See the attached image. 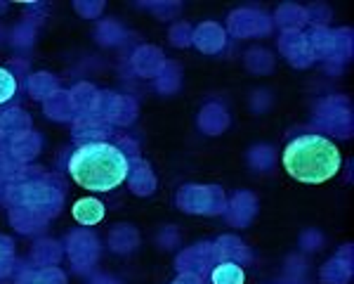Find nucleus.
Returning a JSON list of instances; mask_svg holds the SVG:
<instances>
[{
	"label": "nucleus",
	"instance_id": "4",
	"mask_svg": "<svg viewBox=\"0 0 354 284\" xmlns=\"http://www.w3.org/2000/svg\"><path fill=\"white\" fill-rule=\"evenodd\" d=\"M210 282L213 284H243L245 272L241 265H236V263H220L213 268Z\"/></svg>",
	"mask_w": 354,
	"mask_h": 284
},
{
	"label": "nucleus",
	"instance_id": "5",
	"mask_svg": "<svg viewBox=\"0 0 354 284\" xmlns=\"http://www.w3.org/2000/svg\"><path fill=\"white\" fill-rule=\"evenodd\" d=\"M17 88H19V85H17L15 73L10 69H5V66H0V107L15 100Z\"/></svg>",
	"mask_w": 354,
	"mask_h": 284
},
{
	"label": "nucleus",
	"instance_id": "3",
	"mask_svg": "<svg viewBox=\"0 0 354 284\" xmlns=\"http://www.w3.org/2000/svg\"><path fill=\"white\" fill-rule=\"evenodd\" d=\"M73 218L83 225H95L104 218V206L97 199H81V202L73 204Z\"/></svg>",
	"mask_w": 354,
	"mask_h": 284
},
{
	"label": "nucleus",
	"instance_id": "2",
	"mask_svg": "<svg viewBox=\"0 0 354 284\" xmlns=\"http://www.w3.org/2000/svg\"><path fill=\"white\" fill-rule=\"evenodd\" d=\"M283 170L293 180L305 185H322L338 175L342 166L340 150L328 138L307 133L290 140L281 157Z\"/></svg>",
	"mask_w": 354,
	"mask_h": 284
},
{
	"label": "nucleus",
	"instance_id": "1",
	"mask_svg": "<svg viewBox=\"0 0 354 284\" xmlns=\"http://www.w3.org/2000/svg\"><path fill=\"white\" fill-rule=\"evenodd\" d=\"M68 173L73 183L88 192H111L125 183L130 161L121 147L111 142H88L68 159Z\"/></svg>",
	"mask_w": 354,
	"mask_h": 284
}]
</instances>
